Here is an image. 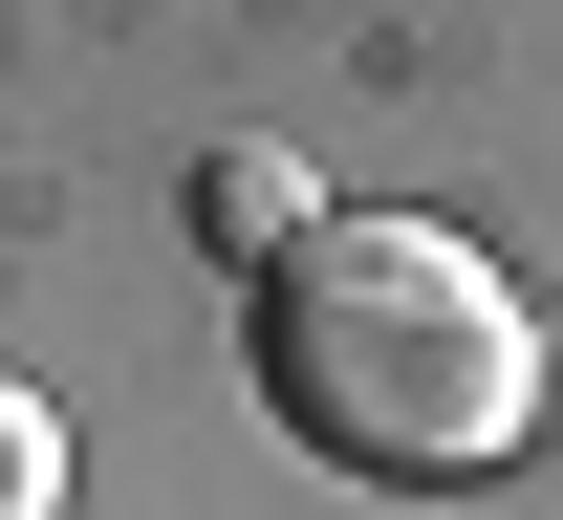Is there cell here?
<instances>
[{"label":"cell","mask_w":563,"mask_h":520,"mask_svg":"<svg viewBox=\"0 0 563 520\" xmlns=\"http://www.w3.org/2000/svg\"><path fill=\"white\" fill-rule=\"evenodd\" d=\"M261 390L303 455H347L390 499H455L542 434V303L455 218H303L261 261Z\"/></svg>","instance_id":"6da1fadb"},{"label":"cell","mask_w":563,"mask_h":520,"mask_svg":"<svg viewBox=\"0 0 563 520\" xmlns=\"http://www.w3.org/2000/svg\"><path fill=\"white\" fill-rule=\"evenodd\" d=\"M196 239L282 261V239H303V174H282V152H217V174H196Z\"/></svg>","instance_id":"7a4b0ae2"},{"label":"cell","mask_w":563,"mask_h":520,"mask_svg":"<svg viewBox=\"0 0 563 520\" xmlns=\"http://www.w3.org/2000/svg\"><path fill=\"white\" fill-rule=\"evenodd\" d=\"M0 520H66V434H44V390H0Z\"/></svg>","instance_id":"3957f363"}]
</instances>
